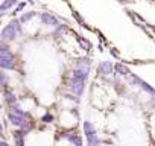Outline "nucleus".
Segmentation results:
<instances>
[{
    "mask_svg": "<svg viewBox=\"0 0 155 146\" xmlns=\"http://www.w3.org/2000/svg\"><path fill=\"white\" fill-rule=\"evenodd\" d=\"M40 14L37 12V11H26V12H23L20 17H18V20L23 23V25H26L29 20H32V18H35V17H38Z\"/></svg>",
    "mask_w": 155,
    "mask_h": 146,
    "instance_id": "nucleus-13",
    "label": "nucleus"
},
{
    "mask_svg": "<svg viewBox=\"0 0 155 146\" xmlns=\"http://www.w3.org/2000/svg\"><path fill=\"white\" fill-rule=\"evenodd\" d=\"M3 99H5V102H6V105H8V107H11V105H14V104H17V102H18L17 95H15L12 90H9V88L3 90Z\"/></svg>",
    "mask_w": 155,
    "mask_h": 146,
    "instance_id": "nucleus-8",
    "label": "nucleus"
},
{
    "mask_svg": "<svg viewBox=\"0 0 155 146\" xmlns=\"http://www.w3.org/2000/svg\"><path fill=\"white\" fill-rule=\"evenodd\" d=\"M97 73H101V75H104V76L113 75V73H114V64L111 61H102V62H99Z\"/></svg>",
    "mask_w": 155,
    "mask_h": 146,
    "instance_id": "nucleus-6",
    "label": "nucleus"
},
{
    "mask_svg": "<svg viewBox=\"0 0 155 146\" xmlns=\"http://www.w3.org/2000/svg\"><path fill=\"white\" fill-rule=\"evenodd\" d=\"M149 105H150V108H152V110H155V96L149 101Z\"/></svg>",
    "mask_w": 155,
    "mask_h": 146,
    "instance_id": "nucleus-19",
    "label": "nucleus"
},
{
    "mask_svg": "<svg viewBox=\"0 0 155 146\" xmlns=\"http://www.w3.org/2000/svg\"><path fill=\"white\" fill-rule=\"evenodd\" d=\"M0 68L2 70H17V56L11 50L9 44L0 38Z\"/></svg>",
    "mask_w": 155,
    "mask_h": 146,
    "instance_id": "nucleus-1",
    "label": "nucleus"
},
{
    "mask_svg": "<svg viewBox=\"0 0 155 146\" xmlns=\"http://www.w3.org/2000/svg\"><path fill=\"white\" fill-rule=\"evenodd\" d=\"M110 52H111V55H113V56H114V58H119V53H117V52H116V50H114V49H111V50H110Z\"/></svg>",
    "mask_w": 155,
    "mask_h": 146,
    "instance_id": "nucleus-20",
    "label": "nucleus"
},
{
    "mask_svg": "<svg viewBox=\"0 0 155 146\" xmlns=\"http://www.w3.org/2000/svg\"><path fill=\"white\" fill-rule=\"evenodd\" d=\"M0 135H3V125H2V122H0Z\"/></svg>",
    "mask_w": 155,
    "mask_h": 146,
    "instance_id": "nucleus-22",
    "label": "nucleus"
},
{
    "mask_svg": "<svg viewBox=\"0 0 155 146\" xmlns=\"http://www.w3.org/2000/svg\"><path fill=\"white\" fill-rule=\"evenodd\" d=\"M114 71H116V75H119V76H128L129 75V68L126 67V65H123L122 62H117L116 65H114Z\"/></svg>",
    "mask_w": 155,
    "mask_h": 146,
    "instance_id": "nucleus-14",
    "label": "nucleus"
},
{
    "mask_svg": "<svg viewBox=\"0 0 155 146\" xmlns=\"http://www.w3.org/2000/svg\"><path fill=\"white\" fill-rule=\"evenodd\" d=\"M41 122H43V123H53V122H55V116L47 111V113H44V114L41 116Z\"/></svg>",
    "mask_w": 155,
    "mask_h": 146,
    "instance_id": "nucleus-16",
    "label": "nucleus"
},
{
    "mask_svg": "<svg viewBox=\"0 0 155 146\" xmlns=\"http://www.w3.org/2000/svg\"><path fill=\"white\" fill-rule=\"evenodd\" d=\"M38 17H40L41 23L46 25V26H52V28H55V26H58V25L61 23V20H59L56 15L50 14V12H40Z\"/></svg>",
    "mask_w": 155,
    "mask_h": 146,
    "instance_id": "nucleus-4",
    "label": "nucleus"
},
{
    "mask_svg": "<svg viewBox=\"0 0 155 146\" xmlns=\"http://www.w3.org/2000/svg\"><path fill=\"white\" fill-rule=\"evenodd\" d=\"M67 87H68L70 93H73V95H76V96H82V93H84V90H85V81H82V79H79V78L70 75V78H68V81H67Z\"/></svg>",
    "mask_w": 155,
    "mask_h": 146,
    "instance_id": "nucleus-3",
    "label": "nucleus"
},
{
    "mask_svg": "<svg viewBox=\"0 0 155 146\" xmlns=\"http://www.w3.org/2000/svg\"><path fill=\"white\" fill-rule=\"evenodd\" d=\"M82 129H84V134H85L87 137L97 134V131H96V126H94V125H93V122H90V120H85V122L82 123Z\"/></svg>",
    "mask_w": 155,
    "mask_h": 146,
    "instance_id": "nucleus-12",
    "label": "nucleus"
},
{
    "mask_svg": "<svg viewBox=\"0 0 155 146\" xmlns=\"http://www.w3.org/2000/svg\"><path fill=\"white\" fill-rule=\"evenodd\" d=\"M28 134H29V131H26V129H23V128H17V131L12 132L14 144H17V146H23V144H25V138H26Z\"/></svg>",
    "mask_w": 155,
    "mask_h": 146,
    "instance_id": "nucleus-7",
    "label": "nucleus"
},
{
    "mask_svg": "<svg viewBox=\"0 0 155 146\" xmlns=\"http://www.w3.org/2000/svg\"><path fill=\"white\" fill-rule=\"evenodd\" d=\"M73 18H74V20H76L78 23H79L81 26H84V28H87V23L84 22V18H82V17H81L79 14H78L76 11H73Z\"/></svg>",
    "mask_w": 155,
    "mask_h": 146,
    "instance_id": "nucleus-17",
    "label": "nucleus"
},
{
    "mask_svg": "<svg viewBox=\"0 0 155 146\" xmlns=\"http://www.w3.org/2000/svg\"><path fill=\"white\" fill-rule=\"evenodd\" d=\"M20 2V0H3L2 3H0V15H3L6 14L11 8L17 6V3Z\"/></svg>",
    "mask_w": 155,
    "mask_h": 146,
    "instance_id": "nucleus-10",
    "label": "nucleus"
},
{
    "mask_svg": "<svg viewBox=\"0 0 155 146\" xmlns=\"http://www.w3.org/2000/svg\"><path fill=\"white\" fill-rule=\"evenodd\" d=\"M23 35V23L18 18H12L0 32V38L6 43H11Z\"/></svg>",
    "mask_w": 155,
    "mask_h": 146,
    "instance_id": "nucleus-2",
    "label": "nucleus"
},
{
    "mask_svg": "<svg viewBox=\"0 0 155 146\" xmlns=\"http://www.w3.org/2000/svg\"><path fill=\"white\" fill-rule=\"evenodd\" d=\"M0 146H8V141H5V140H0Z\"/></svg>",
    "mask_w": 155,
    "mask_h": 146,
    "instance_id": "nucleus-21",
    "label": "nucleus"
},
{
    "mask_svg": "<svg viewBox=\"0 0 155 146\" xmlns=\"http://www.w3.org/2000/svg\"><path fill=\"white\" fill-rule=\"evenodd\" d=\"M28 5V2H20V3H17V6H15V11H14V14H18V12H21L23 9H25V6Z\"/></svg>",
    "mask_w": 155,
    "mask_h": 146,
    "instance_id": "nucleus-18",
    "label": "nucleus"
},
{
    "mask_svg": "<svg viewBox=\"0 0 155 146\" xmlns=\"http://www.w3.org/2000/svg\"><path fill=\"white\" fill-rule=\"evenodd\" d=\"M76 41L79 43V46H81V49H82V50H87V52H88V50L91 49V43H90L88 40H85L84 37L76 35Z\"/></svg>",
    "mask_w": 155,
    "mask_h": 146,
    "instance_id": "nucleus-15",
    "label": "nucleus"
},
{
    "mask_svg": "<svg viewBox=\"0 0 155 146\" xmlns=\"http://www.w3.org/2000/svg\"><path fill=\"white\" fill-rule=\"evenodd\" d=\"M117 2H122L123 3V2H126V0H117Z\"/></svg>",
    "mask_w": 155,
    "mask_h": 146,
    "instance_id": "nucleus-23",
    "label": "nucleus"
},
{
    "mask_svg": "<svg viewBox=\"0 0 155 146\" xmlns=\"http://www.w3.org/2000/svg\"><path fill=\"white\" fill-rule=\"evenodd\" d=\"M9 84H11V78L8 75V70H2L0 71V90H6L9 88Z\"/></svg>",
    "mask_w": 155,
    "mask_h": 146,
    "instance_id": "nucleus-11",
    "label": "nucleus"
},
{
    "mask_svg": "<svg viewBox=\"0 0 155 146\" xmlns=\"http://www.w3.org/2000/svg\"><path fill=\"white\" fill-rule=\"evenodd\" d=\"M61 137L65 140V141H68V143H71V144H76V146H82V138H81V135L78 134L76 131H67V132H64V134H61Z\"/></svg>",
    "mask_w": 155,
    "mask_h": 146,
    "instance_id": "nucleus-5",
    "label": "nucleus"
},
{
    "mask_svg": "<svg viewBox=\"0 0 155 146\" xmlns=\"http://www.w3.org/2000/svg\"><path fill=\"white\" fill-rule=\"evenodd\" d=\"M67 32H68V26L64 25V23H59L58 26H55V29H53V32H52V37L56 38V40H59V38H62Z\"/></svg>",
    "mask_w": 155,
    "mask_h": 146,
    "instance_id": "nucleus-9",
    "label": "nucleus"
}]
</instances>
